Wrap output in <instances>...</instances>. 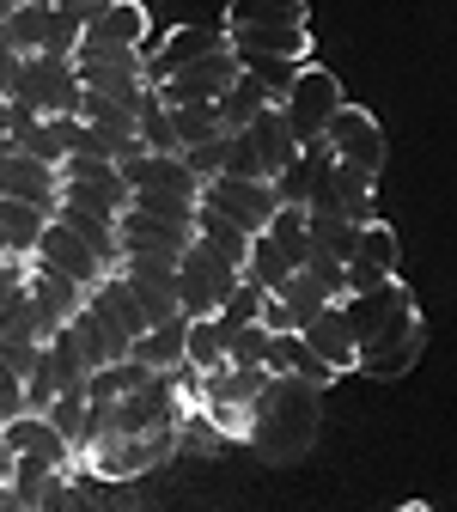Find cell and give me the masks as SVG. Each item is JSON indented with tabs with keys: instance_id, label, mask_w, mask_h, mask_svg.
Here are the masks:
<instances>
[{
	"instance_id": "obj_1",
	"label": "cell",
	"mask_w": 457,
	"mask_h": 512,
	"mask_svg": "<svg viewBox=\"0 0 457 512\" xmlns=\"http://www.w3.org/2000/svg\"><path fill=\"white\" fill-rule=\"evenodd\" d=\"M317 427H323V391H317V384L287 378V372H269L263 397L250 403V439L244 445L263 464L287 470V464H299L311 445H317Z\"/></svg>"
},
{
	"instance_id": "obj_2",
	"label": "cell",
	"mask_w": 457,
	"mask_h": 512,
	"mask_svg": "<svg viewBox=\"0 0 457 512\" xmlns=\"http://www.w3.org/2000/svg\"><path fill=\"white\" fill-rule=\"evenodd\" d=\"M7 98L31 104L37 116H80L86 80L74 68V55H25L13 68V80H7Z\"/></svg>"
},
{
	"instance_id": "obj_3",
	"label": "cell",
	"mask_w": 457,
	"mask_h": 512,
	"mask_svg": "<svg viewBox=\"0 0 457 512\" xmlns=\"http://www.w3.org/2000/svg\"><path fill=\"white\" fill-rule=\"evenodd\" d=\"M244 281V269L238 263H226L220 250H208L202 238H195L183 256H177V299H183V311L189 317H214L226 299H232V287Z\"/></svg>"
},
{
	"instance_id": "obj_4",
	"label": "cell",
	"mask_w": 457,
	"mask_h": 512,
	"mask_svg": "<svg viewBox=\"0 0 457 512\" xmlns=\"http://www.w3.org/2000/svg\"><path fill=\"white\" fill-rule=\"evenodd\" d=\"M342 104H348V98H342V80H336L330 68H317V61H305L299 80H293L287 98H281V116H287V128H293V141L305 147V141H323V128H330V116H336Z\"/></svg>"
},
{
	"instance_id": "obj_5",
	"label": "cell",
	"mask_w": 457,
	"mask_h": 512,
	"mask_svg": "<svg viewBox=\"0 0 457 512\" xmlns=\"http://www.w3.org/2000/svg\"><path fill=\"white\" fill-rule=\"evenodd\" d=\"M421 348H427V324H421V311L409 305V311H397L384 330H372L354 348V372H366V378H403L421 360Z\"/></svg>"
},
{
	"instance_id": "obj_6",
	"label": "cell",
	"mask_w": 457,
	"mask_h": 512,
	"mask_svg": "<svg viewBox=\"0 0 457 512\" xmlns=\"http://www.w3.org/2000/svg\"><path fill=\"white\" fill-rule=\"evenodd\" d=\"M74 68L86 80V92H104L128 110H141L147 98V49H80Z\"/></svg>"
},
{
	"instance_id": "obj_7",
	"label": "cell",
	"mask_w": 457,
	"mask_h": 512,
	"mask_svg": "<svg viewBox=\"0 0 457 512\" xmlns=\"http://www.w3.org/2000/svg\"><path fill=\"white\" fill-rule=\"evenodd\" d=\"M202 202L220 208L226 220H238L244 232H263L269 214L281 208L275 177H238V171H214V177H202Z\"/></svg>"
},
{
	"instance_id": "obj_8",
	"label": "cell",
	"mask_w": 457,
	"mask_h": 512,
	"mask_svg": "<svg viewBox=\"0 0 457 512\" xmlns=\"http://www.w3.org/2000/svg\"><path fill=\"white\" fill-rule=\"evenodd\" d=\"M80 19L86 13H68V7H43V0H19L7 13V31L25 55H74L80 49Z\"/></svg>"
},
{
	"instance_id": "obj_9",
	"label": "cell",
	"mask_w": 457,
	"mask_h": 512,
	"mask_svg": "<svg viewBox=\"0 0 457 512\" xmlns=\"http://www.w3.org/2000/svg\"><path fill=\"white\" fill-rule=\"evenodd\" d=\"M232 49L226 25H171L159 37H147V86H159L165 74L189 68V61H202V55H220Z\"/></svg>"
},
{
	"instance_id": "obj_10",
	"label": "cell",
	"mask_w": 457,
	"mask_h": 512,
	"mask_svg": "<svg viewBox=\"0 0 457 512\" xmlns=\"http://www.w3.org/2000/svg\"><path fill=\"white\" fill-rule=\"evenodd\" d=\"M0 196H13V202H31L43 214L61 208V171L13 141H0Z\"/></svg>"
},
{
	"instance_id": "obj_11",
	"label": "cell",
	"mask_w": 457,
	"mask_h": 512,
	"mask_svg": "<svg viewBox=\"0 0 457 512\" xmlns=\"http://www.w3.org/2000/svg\"><path fill=\"white\" fill-rule=\"evenodd\" d=\"M122 232V256H177L195 244V220H171V214H147V208H122L116 214Z\"/></svg>"
},
{
	"instance_id": "obj_12",
	"label": "cell",
	"mask_w": 457,
	"mask_h": 512,
	"mask_svg": "<svg viewBox=\"0 0 457 512\" xmlns=\"http://www.w3.org/2000/svg\"><path fill=\"white\" fill-rule=\"evenodd\" d=\"M147 37H153V19L141 0H104L80 19V49H147Z\"/></svg>"
},
{
	"instance_id": "obj_13",
	"label": "cell",
	"mask_w": 457,
	"mask_h": 512,
	"mask_svg": "<svg viewBox=\"0 0 457 512\" xmlns=\"http://www.w3.org/2000/svg\"><path fill=\"white\" fill-rule=\"evenodd\" d=\"M323 141H330L336 159H348V165H360V171H384V153H390L378 116L360 110V104H342V110L330 116V128H323Z\"/></svg>"
},
{
	"instance_id": "obj_14",
	"label": "cell",
	"mask_w": 457,
	"mask_h": 512,
	"mask_svg": "<svg viewBox=\"0 0 457 512\" xmlns=\"http://www.w3.org/2000/svg\"><path fill=\"white\" fill-rule=\"evenodd\" d=\"M232 80H238V55L220 49V55H202V61H189V68L165 74L153 92H159L165 104H220V92H226Z\"/></svg>"
},
{
	"instance_id": "obj_15",
	"label": "cell",
	"mask_w": 457,
	"mask_h": 512,
	"mask_svg": "<svg viewBox=\"0 0 457 512\" xmlns=\"http://www.w3.org/2000/svg\"><path fill=\"white\" fill-rule=\"evenodd\" d=\"M37 263H49V269H61V275H74L80 287H98L104 275H110V263L104 256L61 220V214H49V226H43V238H37Z\"/></svg>"
},
{
	"instance_id": "obj_16",
	"label": "cell",
	"mask_w": 457,
	"mask_h": 512,
	"mask_svg": "<svg viewBox=\"0 0 457 512\" xmlns=\"http://www.w3.org/2000/svg\"><path fill=\"white\" fill-rule=\"evenodd\" d=\"M116 171L128 177V189H165V196L202 202V177L189 171L183 153H147V147H135V153H122V159H116Z\"/></svg>"
},
{
	"instance_id": "obj_17",
	"label": "cell",
	"mask_w": 457,
	"mask_h": 512,
	"mask_svg": "<svg viewBox=\"0 0 457 512\" xmlns=\"http://www.w3.org/2000/svg\"><path fill=\"white\" fill-rule=\"evenodd\" d=\"M25 287H31V305H37V336H43V342H49L61 324H68V317L86 305V293H92V287H80L74 275H61V269L37 263V256H31V275H25Z\"/></svg>"
},
{
	"instance_id": "obj_18",
	"label": "cell",
	"mask_w": 457,
	"mask_h": 512,
	"mask_svg": "<svg viewBox=\"0 0 457 512\" xmlns=\"http://www.w3.org/2000/svg\"><path fill=\"white\" fill-rule=\"evenodd\" d=\"M0 445H7L13 458H49L55 470H74V458H80L43 409H19V415H7V427H0Z\"/></svg>"
},
{
	"instance_id": "obj_19",
	"label": "cell",
	"mask_w": 457,
	"mask_h": 512,
	"mask_svg": "<svg viewBox=\"0 0 457 512\" xmlns=\"http://www.w3.org/2000/svg\"><path fill=\"white\" fill-rule=\"evenodd\" d=\"M116 275L135 287V299L147 305L153 324H159V317H177V311H183V299H177V263H171V256H122Z\"/></svg>"
},
{
	"instance_id": "obj_20",
	"label": "cell",
	"mask_w": 457,
	"mask_h": 512,
	"mask_svg": "<svg viewBox=\"0 0 457 512\" xmlns=\"http://www.w3.org/2000/svg\"><path fill=\"white\" fill-rule=\"evenodd\" d=\"M397 269H403V244H397V232H390L384 220H366V226H360V244H354V256H348V293L378 287V281H390Z\"/></svg>"
},
{
	"instance_id": "obj_21",
	"label": "cell",
	"mask_w": 457,
	"mask_h": 512,
	"mask_svg": "<svg viewBox=\"0 0 457 512\" xmlns=\"http://www.w3.org/2000/svg\"><path fill=\"white\" fill-rule=\"evenodd\" d=\"M68 336L80 342V354H86V366H110V360H128V348H135V336H128L116 317L104 311V305H92V293H86V305L68 317Z\"/></svg>"
},
{
	"instance_id": "obj_22",
	"label": "cell",
	"mask_w": 457,
	"mask_h": 512,
	"mask_svg": "<svg viewBox=\"0 0 457 512\" xmlns=\"http://www.w3.org/2000/svg\"><path fill=\"white\" fill-rule=\"evenodd\" d=\"M415 305V293L403 287V275H390V281H378V287H360V293H342V311H348V330H354V342H366L372 330H384L397 311H409Z\"/></svg>"
},
{
	"instance_id": "obj_23",
	"label": "cell",
	"mask_w": 457,
	"mask_h": 512,
	"mask_svg": "<svg viewBox=\"0 0 457 512\" xmlns=\"http://www.w3.org/2000/svg\"><path fill=\"white\" fill-rule=\"evenodd\" d=\"M263 366H269V372H287V378H305V384H317V391H330V384L342 378V372L323 360L299 330H275V336H269V360H263Z\"/></svg>"
},
{
	"instance_id": "obj_24",
	"label": "cell",
	"mask_w": 457,
	"mask_h": 512,
	"mask_svg": "<svg viewBox=\"0 0 457 512\" xmlns=\"http://www.w3.org/2000/svg\"><path fill=\"white\" fill-rule=\"evenodd\" d=\"M128 202H135V189H128V177L116 171V165H104V171H92V177H68L61 183V208H92V214H122Z\"/></svg>"
},
{
	"instance_id": "obj_25",
	"label": "cell",
	"mask_w": 457,
	"mask_h": 512,
	"mask_svg": "<svg viewBox=\"0 0 457 512\" xmlns=\"http://www.w3.org/2000/svg\"><path fill=\"white\" fill-rule=\"evenodd\" d=\"M232 55H299L311 61V25H226Z\"/></svg>"
},
{
	"instance_id": "obj_26",
	"label": "cell",
	"mask_w": 457,
	"mask_h": 512,
	"mask_svg": "<svg viewBox=\"0 0 457 512\" xmlns=\"http://www.w3.org/2000/svg\"><path fill=\"white\" fill-rule=\"evenodd\" d=\"M323 360H330L336 372H354V330H348V311H342V299H330V305H323L317 317H305V330H299Z\"/></svg>"
},
{
	"instance_id": "obj_27",
	"label": "cell",
	"mask_w": 457,
	"mask_h": 512,
	"mask_svg": "<svg viewBox=\"0 0 457 512\" xmlns=\"http://www.w3.org/2000/svg\"><path fill=\"white\" fill-rule=\"evenodd\" d=\"M244 141H250L256 165H263V177H275V171H281V165L299 153V141H293V128H287L281 104H269L263 116H250V122H244Z\"/></svg>"
},
{
	"instance_id": "obj_28",
	"label": "cell",
	"mask_w": 457,
	"mask_h": 512,
	"mask_svg": "<svg viewBox=\"0 0 457 512\" xmlns=\"http://www.w3.org/2000/svg\"><path fill=\"white\" fill-rule=\"evenodd\" d=\"M263 384H269V366L220 360V366L202 372V403H238V409H250L256 397H263Z\"/></svg>"
},
{
	"instance_id": "obj_29",
	"label": "cell",
	"mask_w": 457,
	"mask_h": 512,
	"mask_svg": "<svg viewBox=\"0 0 457 512\" xmlns=\"http://www.w3.org/2000/svg\"><path fill=\"white\" fill-rule=\"evenodd\" d=\"M330 189H336V202H342V214L348 220H378V171H360V165H348V159H336L330 165Z\"/></svg>"
},
{
	"instance_id": "obj_30",
	"label": "cell",
	"mask_w": 457,
	"mask_h": 512,
	"mask_svg": "<svg viewBox=\"0 0 457 512\" xmlns=\"http://www.w3.org/2000/svg\"><path fill=\"white\" fill-rule=\"evenodd\" d=\"M183 336H189V311H177V317H159L153 330H141L135 336V360H147L153 372H171V366H183Z\"/></svg>"
},
{
	"instance_id": "obj_31",
	"label": "cell",
	"mask_w": 457,
	"mask_h": 512,
	"mask_svg": "<svg viewBox=\"0 0 457 512\" xmlns=\"http://www.w3.org/2000/svg\"><path fill=\"white\" fill-rule=\"evenodd\" d=\"M43 226H49V214H43V208L0 196V256H37Z\"/></svg>"
},
{
	"instance_id": "obj_32",
	"label": "cell",
	"mask_w": 457,
	"mask_h": 512,
	"mask_svg": "<svg viewBox=\"0 0 457 512\" xmlns=\"http://www.w3.org/2000/svg\"><path fill=\"white\" fill-rule=\"evenodd\" d=\"M195 238H202L208 250H220L226 263H238V269H244V256H250V232H244L238 220H226L220 208H208V202H195Z\"/></svg>"
},
{
	"instance_id": "obj_33",
	"label": "cell",
	"mask_w": 457,
	"mask_h": 512,
	"mask_svg": "<svg viewBox=\"0 0 457 512\" xmlns=\"http://www.w3.org/2000/svg\"><path fill=\"white\" fill-rule=\"evenodd\" d=\"M269 104H281V98H275L263 80H256V74H244V68H238V80L220 92V122H226V128H244L250 116H263Z\"/></svg>"
},
{
	"instance_id": "obj_34",
	"label": "cell",
	"mask_w": 457,
	"mask_h": 512,
	"mask_svg": "<svg viewBox=\"0 0 457 512\" xmlns=\"http://www.w3.org/2000/svg\"><path fill=\"white\" fill-rule=\"evenodd\" d=\"M244 275L263 287V293H275L287 275H293V256L269 238V232H250V256H244Z\"/></svg>"
},
{
	"instance_id": "obj_35",
	"label": "cell",
	"mask_w": 457,
	"mask_h": 512,
	"mask_svg": "<svg viewBox=\"0 0 457 512\" xmlns=\"http://www.w3.org/2000/svg\"><path fill=\"white\" fill-rule=\"evenodd\" d=\"M226 25H311L305 0H232Z\"/></svg>"
},
{
	"instance_id": "obj_36",
	"label": "cell",
	"mask_w": 457,
	"mask_h": 512,
	"mask_svg": "<svg viewBox=\"0 0 457 512\" xmlns=\"http://www.w3.org/2000/svg\"><path fill=\"white\" fill-rule=\"evenodd\" d=\"M55 214L68 220V226H74V232H80V238L104 256L110 269L122 263V232H116V220H110V214H92V208H55Z\"/></svg>"
},
{
	"instance_id": "obj_37",
	"label": "cell",
	"mask_w": 457,
	"mask_h": 512,
	"mask_svg": "<svg viewBox=\"0 0 457 512\" xmlns=\"http://www.w3.org/2000/svg\"><path fill=\"white\" fill-rule=\"evenodd\" d=\"M171 110V128H177V147H202L214 135H226V122H220V104H165Z\"/></svg>"
},
{
	"instance_id": "obj_38",
	"label": "cell",
	"mask_w": 457,
	"mask_h": 512,
	"mask_svg": "<svg viewBox=\"0 0 457 512\" xmlns=\"http://www.w3.org/2000/svg\"><path fill=\"white\" fill-rule=\"evenodd\" d=\"M275 299H281V305H287V311L299 317V330H305V317H317V311H323V305H330L336 293H330V287H323V281H317L311 269H293V275H287V281L275 287Z\"/></svg>"
},
{
	"instance_id": "obj_39",
	"label": "cell",
	"mask_w": 457,
	"mask_h": 512,
	"mask_svg": "<svg viewBox=\"0 0 457 512\" xmlns=\"http://www.w3.org/2000/svg\"><path fill=\"white\" fill-rule=\"evenodd\" d=\"M226 360V330H220V317H189V336H183V366L195 372H208Z\"/></svg>"
},
{
	"instance_id": "obj_40",
	"label": "cell",
	"mask_w": 457,
	"mask_h": 512,
	"mask_svg": "<svg viewBox=\"0 0 457 512\" xmlns=\"http://www.w3.org/2000/svg\"><path fill=\"white\" fill-rule=\"evenodd\" d=\"M263 232H269V238L293 256V269L311 256V226H305V208H299V202H281V208L269 214V226H263Z\"/></svg>"
},
{
	"instance_id": "obj_41",
	"label": "cell",
	"mask_w": 457,
	"mask_h": 512,
	"mask_svg": "<svg viewBox=\"0 0 457 512\" xmlns=\"http://www.w3.org/2000/svg\"><path fill=\"white\" fill-rule=\"evenodd\" d=\"M43 415L61 427V439H68L74 452L86 445V427H92V397H86V391H55V403H49Z\"/></svg>"
},
{
	"instance_id": "obj_42",
	"label": "cell",
	"mask_w": 457,
	"mask_h": 512,
	"mask_svg": "<svg viewBox=\"0 0 457 512\" xmlns=\"http://www.w3.org/2000/svg\"><path fill=\"white\" fill-rule=\"evenodd\" d=\"M238 68H244V74H256L275 98H287V86L299 80L305 61H299V55H238Z\"/></svg>"
},
{
	"instance_id": "obj_43",
	"label": "cell",
	"mask_w": 457,
	"mask_h": 512,
	"mask_svg": "<svg viewBox=\"0 0 457 512\" xmlns=\"http://www.w3.org/2000/svg\"><path fill=\"white\" fill-rule=\"evenodd\" d=\"M226 330V324H220ZM226 360L238 366H263L269 360V330H263V317H250V324H232L226 330Z\"/></svg>"
},
{
	"instance_id": "obj_44",
	"label": "cell",
	"mask_w": 457,
	"mask_h": 512,
	"mask_svg": "<svg viewBox=\"0 0 457 512\" xmlns=\"http://www.w3.org/2000/svg\"><path fill=\"white\" fill-rule=\"evenodd\" d=\"M256 311H263V287H256V281L244 275V281L232 287V299H226V305H220L214 317H220V324L232 330V324H250V317H256Z\"/></svg>"
},
{
	"instance_id": "obj_45",
	"label": "cell",
	"mask_w": 457,
	"mask_h": 512,
	"mask_svg": "<svg viewBox=\"0 0 457 512\" xmlns=\"http://www.w3.org/2000/svg\"><path fill=\"white\" fill-rule=\"evenodd\" d=\"M128 208H147V214H171V220H195V202L189 196H165V189H135Z\"/></svg>"
},
{
	"instance_id": "obj_46",
	"label": "cell",
	"mask_w": 457,
	"mask_h": 512,
	"mask_svg": "<svg viewBox=\"0 0 457 512\" xmlns=\"http://www.w3.org/2000/svg\"><path fill=\"white\" fill-rule=\"evenodd\" d=\"M202 415H208L232 445H244V439H250V409H238V403H202Z\"/></svg>"
},
{
	"instance_id": "obj_47",
	"label": "cell",
	"mask_w": 457,
	"mask_h": 512,
	"mask_svg": "<svg viewBox=\"0 0 457 512\" xmlns=\"http://www.w3.org/2000/svg\"><path fill=\"white\" fill-rule=\"evenodd\" d=\"M226 141H232V128H226V135H214V141H202V147H189V153H183V159H189V171H195V177L226 171Z\"/></svg>"
},
{
	"instance_id": "obj_48",
	"label": "cell",
	"mask_w": 457,
	"mask_h": 512,
	"mask_svg": "<svg viewBox=\"0 0 457 512\" xmlns=\"http://www.w3.org/2000/svg\"><path fill=\"white\" fill-rule=\"evenodd\" d=\"M256 317H263V330H269V336H275V330H299V317H293L275 293H263V311H256Z\"/></svg>"
},
{
	"instance_id": "obj_49",
	"label": "cell",
	"mask_w": 457,
	"mask_h": 512,
	"mask_svg": "<svg viewBox=\"0 0 457 512\" xmlns=\"http://www.w3.org/2000/svg\"><path fill=\"white\" fill-rule=\"evenodd\" d=\"M25 61V49L13 43V31H7V19H0V80H13V68Z\"/></svg>"
},
{
	"instance_id": "obj_50",
	"label": "cell",
	"mask_w": 457,
	"mask_h": 512,
	"mask_svg": "<svg viewBox=\"0 0 457 512\" xmlns=\"http://www.w3.org/2000/svg\"><path fill=\"white\" fill-rule=\"evenodd\" d=\"M31 275V256H0V293H7V287H19Z\"/></svg>"
},
{
	"instance_id": "obj_51",
	"label": "cell",
	"mask_w": 457,
	"mask_h": 512,
	"mask_svg": "<svg viewBox=\"0 0 457 512\" xmlns=\"http://www.w3.org/2000/svg\"><path fill=\"white\" fill-rule=\"evenodd\" d=\"M43 7H68V13H92V7H104V0H43Z\"/></svg>"
},
{
	"instance_id": "obj_52",
	"label": "cell",
	"mask_w": 457,
	"mask_h": 512,
	"mask_svg": "<svg viewBox=\"0 0 457 512\" xmlns=\"http://www.w3.org/2000/svg\"><path fill=\"white\" fill-rule=\"evenodd\" d=\"M13 7H19V0H0V19H7V13H13Z\"/></svg>"
}]
</instances>
